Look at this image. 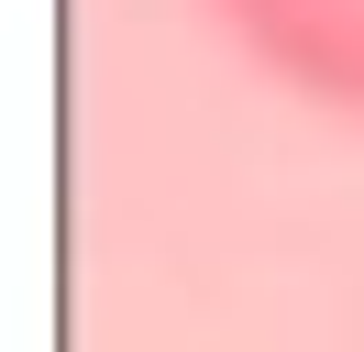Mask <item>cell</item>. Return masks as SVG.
<instances>
[{
	"label": "cell",
	"instance_id": "6da1fadb",
	"mask_svg": "<svg viewBox=\"0 0 364 352\" xmlns=\"http://www.w3.org/2000/svg\"><path fill=\"white\" fill-rule=\"evenodd\" d=\"M232 22L254 33V55L276 77H298L309 99L364 121V0H232Z\"/></svg>",
	"mask_w": 364,
	"mask_h": 352
}]
</instances>
